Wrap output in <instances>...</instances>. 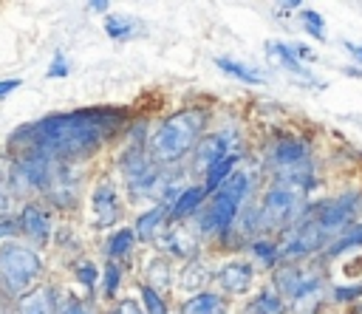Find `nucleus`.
<instances>
[{
  "instance_id": "obj_1",
  "label": "nucleus",
  "mask_w": 362,
  "mask_h": 314,
  "mask_svg": "<svg viewBox=\"0 0 362 314\" xmlns=\"http://www.w3.org/2000/svg\"><path fill=\"white\" fill-rule=\"evenodd\" d=\"M130 119L127 107L99 105L79 107L68 113H51L40 122L23 124L8 136V150L20 158L42 156L51 161H76L93 156L102 144H107Z\"/></svg>"
},
{
  "instance_id": "obj_28",
  "label": "nucleus",
  "mask_w": 362,
  "mask_h": 314,
  "mask_svg": "<svg viewBox=\"0 0 362 314\" xmlns=\"http://www.w3.org/2000/svg\"><path fill=\"white\" fill-rule=\"evenodd\" d=\"M206 280H209V274H206V269L198 263V260H189L184 269H181V289H187V291H204V286H206Z\"/></svg>"
},
{
  "instance_id": "obj_39",
  "label": "nucleus",
  "mask_w": 362,
  "mask_h": 314,
  "mask_svg": "<svg viewBox=\"0 0 362 314\" xmlns=\"http://www.w3.org/2000/svg\"><path fill=\"white\" fill-rule=\"evenodd\" d=\"M342 48L351 54V59H354V62H359V65H362V45H356V42H342Z\"/></svg>"
},
{
  "instance_id": "obj_25",
  "label": "nucleus",
  "mask_w": 362,
  "mask_h": 314,
  "mask_svg": "<svg viewBox=\"0 0 362 314\" xmlns=\"http://www.w3.org/2000/svg\"><path fill=\"white\" fill-rule=\"evenodd\" d=\"M133 243H136V232L124 226V229H116V232L107 238L105 252H107V257L116 263V260H122V257H127V255H130Z\"/></svg>"
},
{
  "instance_id": "obj_33",
  "label": "nucleus",
  "mask_w": 362,
  "mask_h": 314,
  "mask_svg": "<svg viewBox=\"0 0 362 314\" xmlns=\"http://www.w3.org/2000/svg\"><path fill=\"white\" fill-rule=\"evenodd\" d=\"M119 280H122V269H119V263H107L105 266V280H102V294L107 297V300H113V294L119 291Z\"/></svg>"
},
{
  "instance_id": "obj_15",
  "label": "nucleus",
  "mask_w": 362,
  "mask_h": 314,
  "mask_svg": "<svg viewBox=\"0 0 362 314\" xmlns=\"http://www.w3.org/2000/svg\"><path fill=\"white\" fill-rule=\"evenodd\" d=\"M181 314H226V297L204 289L181 303Z\"/></svg>"
},
{
  "instance_id": "obj_42",
  "label": "nucleus",
  "mask_w": 362,
  "mask_h": 314,
  "mask_svg": "<svg viewBox=\"0 0 362 314\" xmlns=\"http://www.w3.org/2000/svg\"><path fill=\"white\" fill-rule=\"evenodd\" d=\"M348 314H362V303H351V308H348Z\"/></svg>"
},
{
  "instance_id": "obj_13",
  "label": "nucleus",
  "mask_w": 362,
  "mask_h": 314,
  "mask_svg": "<svg viewBox=\"0 0 362 314\" xmlns=\"http://www.w3.org/2000/svg\"><path fill=\"white\" fill-rule=\"evenodd\" d=\"M269 161L274 164V173L277 170H288V167H297L303 161H308V141L297 139V136H283L272 144L269 150Z\"/></svg>"
},
{
  "instance_id": "obj_29",
  "label": "nucleus",
  "mask_w": 362,
  "mask_h": 314,
  "mask_svg": "<svg viewBox=\"0 0 362 314\" xmlns=\"http://www.w3.org/2000/svg\"><path fill=\"white\" fill-rule=\"evenodd\" d=\"M139 294H141V311L144 314H167V303H164V297L156 291V289H150L147 283H141L139 286Z\"/></svg>"
},
{
  "instance_id": "obj_7",
  "label": "nucleus",
  "mask_w": 362,
  "mask_h": 314,
  "mask_svg": "<svg viewBox=\"0 0 362 314\" xmlns=\"http://www.w3.org/2000/svg\"><path fill=\"white\" fill-rule=\"evenodd\" d=\"M303 192L286 184L272 181V187L263 192L260 204H257V226L263 232H274V229H288L300 215H303Z\"/></svg>"
},
{
  "instance_id": "obj_41",
  "label": "nucleus",
  "mask_w": 362,
  "mask_h": 314,
  "mask_svg": "<svg viewBox=\"0 0 362 314\" xmlns=\"http://www.w3.org/2000/svg\"><path fill=\"white\" fill-rule=\"evenodd\" d=\"M288 8H300V3L291 0V3H283V6H280V11H288Z\"/></svg>"
},
{
  "instance_id": "obj_18",
  "label": "nucleus",
  "mask_w": 362,
  "mask_h": 314,
  "mask_svg": "<svg viewBox=\"0 0 362 314\" xmlns=\"http://www.w3.org/2000/svg\"><path fill=\"white\" fill-rule=\"evenodd\" d=\"M246 314H286V300L277 294L274 286H266L249 300Z\"/></svg>"
},
{
  "instance_id": "obj_20",
  "label": "nucleus",
  "mask_w": 362,
  "mask_h": 314,
  "mask_svg": "<svg viewBox=\"0 0 362 314\" xmlns=\"http://www.w3.org/2000/svg\"><path fill=\"white\" fill-rule=\"evenodd\" d=\"M266 51H269V57L277 62V65H283L286 71H291L294 76H303V79H308V82H314L311 76H308V71H305V65L294 57V51H291V42H266Z\"/></svg>"
},
{
  "instance_id": "obj_36",
  "label": "nucleus",
  "mask_w": 362,
  "mask_h": 314,
  "mask_svg": "<svg viewBox=\"0 0 362 314\" xmlns=\"http://www.w3.org/2000/svg\"><path fill=\"white\" fill-rule=\"evenodd\" d=\"M110 314H144V311H141V306L136 300H122V303H116L110 308Z\"/></svg>"
},
{
  "instance_id": "obj_3",
  "label": "nucleus",
  "mask_w": 362,
  "mask_h": 314,
  "mask_svg": "<svg viewBox=\"0 0 362 314\" xmlns=\"http://www.w3.org/2000/svg\"><path fill=\"white\" fill-rule=\"evenodd\" d=\"M252 195V175L246 170H235L223 187H218L209 198V207L204 209L198 226L204 235L212 238H226L232 232V226L238 223V215L246 204V198Z\"/></svg>"
},
{
  "instance_id": "obj_22",
  "label": "nucleus",
  "mask_w": 362,
  "mask_h": 314,
  "mask_svg": "<svg viewBox=\"0 0 362 314\" xmlns=\"http://www.w3.org/2000/svg\"><path fill=\"white\" fill-rule=\"evenodd\" d=\"M238 158H240V153H232V156H226V158L215 161V164L204 173V192H206V195H212L218 187H223V184H226V178L235 173Z\"/></svg>"
},
{
  "instance_id": "obj_24",
  "label": "nucleus",
  "mask_w": 362,
  "mask_h": 314,
  "mask_svg": "<svg viewBox=\"0 0 362 314\" xmlns=\"http://www.w3.org/2000/svg\"><path fill=\"white\" fill-rule=\"evenodd\" d=\"M164 243H167V249H170L175 257H181V260H192L195 252H198V240H195L187 229H173V232H167Z\"/></svg>"
},
{
  "instance_id": "obj_17",
  "label": "nucleus",
  "mask_w": 362,
  "mask_h": 314,
  "mask_svg": "<svg viewBox=\"0 0 362 314\" xmlns=\"http://www.w3.org/2000/svg\"><path fill=\"white\" fill-rule=\"evenodd\" d=\"M204 198H206L204 187H187V190L170 204V221H184V218L195 215L198 207L204 204Z\"/></svg>"
},
{
  "instance_id": "obj_32",
  "label": "nucleus",
  "mask_w": 362,
  "mask_h": 314,
  "mask_svg": "<svg viewBox=\"0 0 362 314\" xmlns=\"http://www.w3.org/2000/svg\"><path fill=\"white\" fill-rule=\"evenodd\" d=\"M362 297V280L359 283H339L331 286V300L334 303H356Z\"/></svg>"
},
{
  "instance_id": "obj_35",
  "label": "nucleus",
  "mask_w": 362,
  "mask_h": 314,
  "mask_svg": "<svg viewBox=\"0 0 362 314\" xmlns=\"http://www.w3.org/2000/svg\"><path fill=\"white\" fill-rule=\"evenodd\" d=\"M68 71H71L68 59H65L62 54H54V59H51V68H48V76H51V79H59V76H68Z\"/></svg>"
},
{
  "instance_id": "obj_9",
  "label": "nucleus",
  "mask_w": 362,
  "mask_h": 314,
  "mask_svg": "<svg viewBox=\"0 0 362 314\" xmlns=\"http://www.w3.org/2000/svg\"><path fill=\"white\" fill-rule=\"evenodd\" d=\"M42 190H45L48 201H54L59 207H74L79 198V175L71 173V161H57Z\"/></svg>"
},
{
  "instance_id": "obj_5",
  "label": "nucleus",
  "mask_w": 362,
  "mask_h": 314,
  "mask_svg": "<svg viewBox=\"0 0 362 314\" xmlns=\"http://www.w3.org/2000/svg\"><path fill=\"white\" fill-rule=\"evenodd\" d=\"M42 274V257L34 246L20 240H3L0 243V291L6 297L20 300L25 291L34 289L37 277Z\"/></svg>"
},
{
  "instance_id": "obj_26",
  "label": "nucleus",
  "mask_w": 362,
  "mask_h": 314,
  "mask_svg": "<svg viewBox=\"0 0 362 314\" xmlns=\"http://www.w3.org/2000/svg\"><path fill=\"white\" fill-rule=\"evenodd\" d=\"M105 31L113 40H133V34L139 31V20L124 14H105Z\"/></svg>"
},
{
  "instance_id": "obj_31",
  "label": "nucleus",
  "mask_w": 362,
  "mask_h": 314,
  "mask_svg": "<svg viewBox=\"0 0 362 314\" xmlns=\"http://www.w3.org/2000/svg\"><path fill=\"white\" fill-rule=\"evenodd\" d=\"M74 274H76V280H79V286H82L85 291H93V286H96V280H99V269H96V263H90V260H79V263L74 266Z\"/></svg>"
},
{
  "instance_id": "obj_19",
  "label": "nucleus",
  "mask_w": 362,
  "mask_h": 314,
  "mask_svg": "<svg viewBox=\"0 0 362 314\" xmlns=\"http://www.w3.org/2000/svg\"><path fill=\"white\" fill-rule=\"evenodd\" d=\"M356 249H362V221H356V223H351L342 235H337L328 246H325V257H339V255H348V252H356Z\"/></svg>"
},
{
  "instance_id": "obj_6",
  "label": "nucleus",
  "mask_w": 362,
  "mask_h": 314,
  "mask_svg": "<svg viewBox=\"0 0 362 314\" xmlns=\"http://www.w3.org/2000/svg\"><path fill=\"white\" fill-rule=\"evenodd\" d=\"M359 212H362V192H356V190H345L339 195L322 198V201H317V204L303 209V215L311 218L331 240L337 235H342L351 223H356Z\"/></svg>"
},
{
  "instance_id": "obj_34",
  "label": "nucleus",
  "mask_w": 362,
  "mask_h": 314,
  "mask_svg": "<svg viewBox=\"0 0 362 314\" xmlns=\"http://www.w3.org/2000/svg\"><path fill=\"white\" fill-rule=\"evenodd\" d=\"M57 314H93L82 300H74V297H68V300H62V303H57Z\"/></svg>"
},
{
  "instance_id": "obj_10",
  "label": "nucleus",
  "mask_w": 362,
  "mask_h": 314,
  "mask_svg": "<svg viewBox=\"0 0 362 314\" xmlns=\"http://www.w3.org/2000/svg\"><path fill=\"white\" fill-rule=\"evenodd\" d=\"M232 153H238V150H235V141H232V133H229V130L206 133V136L198 141V147L192 150L195 167L204 170V173H206L215 161H221V158H226V156H232Z\"/></svg>"
},
{
  "instance_id": "obj_27",
  "label": "nucleus",
  "mask_w": 362,
  "mask_h": 314,
  "mask_svg": "<svg viewBox=\"0 0 362 314\" xmlns=\"http://www.w3.org/2000/svg\"><path fill=\"white\" fill-rule=\"evenodd\" d=\"M150 289H167L170 283H173V266H170V260L167 257H153L150 263H147V280H144Z\"/></svg>"
},
{
  "instance_id": "obj_11",
  "label": "nucleus",
  "mask_w": 362,
  "mask_h": 314,
  "mask_svg": "<svg viewBox=\"0 0 362 314\" xmlns=\"http://www.w3.org/2000/svg\"><path fill=\"white\" fill-rule=\"evenodd\" d=\"M17 229H20L31 243L42 246V243L51 238V212H48L42 204L31 201V204H25V207L20 209V215H17Z\"/></svg>"
},
{
  "instance_id": "obj_30",
  "label": "nucleus",
  "mask_w": 362,
  "mask_h": 314,
  "mask_svg": "<svg viewBox=\"0 0 362 314\" xmlns=\"http://www.w3.org/2000/svg\"><path fill=\"white\" fill-rule=\"evenodd\" d=\"M300 23H303V28H305L308 37H314V40H325V20H322L320 11H314V8H303V11H300Z\"/></svg>"
},
{
  "instance_id": "obj_14",
  "label": "nucleus",
  "mask_w": 362,
  "mask_h": 314,
  "mask_svg": "<svg viewBox=\"0 0 362 314\" xmlns=\"http://www.w3.org/2000/svg\"><path fill=\"white\" fill-rule=\"evenodd\" d=\"M20 314H57V294L51 286H34L17 300Z\"/></svg>"
},
{
  "instance_id": "obj_4",
  "label": "nucleus",
  "mask_w": 362,
  "mask_h": 314,
  "mask_svg": "<svg viewBox=\"0 0 362 314\" xmlns=\"http://www.w3.org/2000/svg\"><path fill=\"white\" fill-rule=\"evenodd\" d=\"M274 289H277V294L283 300H288V306L297 314H308L328 294L325 274L317 266H305V263H283V266H277L274 269Z\"/></svg>"
},
{
  "instance_id": "obj_21",
  "label": "nucleus",
  "mask_w": 362,
  "mask_h": 314,
  "mask_svg": "<svg viewBox=\"0 0 362 314\" xmlns=\"http://www.w3.org/2000/svg\"><path fill=\"white\" fill-rule=\"evenodd\" d=\"M215 65L226 74V76H232V79H238V82H246V85H263V71H257V68H249V65H243V62H238V59H232V57H215Z\"/></svg>"
},
{
  "instance_id": "obj_37",
  "label": "nucleus",
  "mask_w": 362,
  "mask_h": 314,
  "mask_svg": "<svg viewBox=\"0 0 362 314\" xmlns=\"http://www.w3.org/2000/svg\"><path fill=\"white\" fill-rule=\"evenodd\" d=\"M291 51H294V57L305 65V62H314V51L308 48V45H303V42H291Z\"/></svg>"
},
{
  "instance_id": "obj_38",
  "label": "nucleus",
  "mask_w": 362,
  "mask_h": 314,
  "mask_svg": "<svg viewBox=\"0 0 362 314\" xmlns=\"http://www.w3.org/2000/svg\"><path fill=\"white\" fill-rule=\"evenodd\" d=\"M20 85H23V79H17V76H11V79H0V99L8 96L11 91H17Z\"/></svg>"
},
{
  "instance_id": "obj_2",
  "label": "nucleus",
  "mask_w": 362,
  "mask_h": 314,
  "mask_svg": "<svg viewBox=\"0 0 362 314\" xmlns=\"http://www.w3.org/2000/svg\"><path fill=\"white\" fill-rule=\"evenodd\" d=\"M206 122H209V113H206V107H198V105L170 113L164 122H158V127L147 139L150 158L156 164L181 161L206 136Z\"/></svg>"
},
{
  "instance_id": "obj_40",
  "label": "nucleus",
  "mask_w": 362,
  "mask_h": 314,
  "mask_svg": "<svg viewBox=\"0 0 362 314\" xmlns=\"http://www.w3.org/2000/svg\"><path fill=\"white\" fill-rule=\"evenodd\" d=\"M85 8H88V11H102V14H110V3H107V0H90Z\"/></svg>"
},
{
  "instance_id": "obj_43",
  "label": "nucleus",
  "mask_w": 362,
  "mask_h": 314,
  "mask_svg": "<svg viewBox=\"0 0 362 314\" xmlns=\"http://www.w3.org/2000/svg\"><path fill=\"white\" fill-rule=\"evenodd\" d=\"M6 215V198H3V192H0V218Z\"/></svg>"
},
{
  "instance_id": "obj_12",
  "label": "nucleus",
  "mask_w": 362,
  "mask_h": 314,
  "mask_svg": "<svg viewBox=\"0 0 362 314\" xmlns=\"http://www.w3.org/2000/svg\"><path fill=\"white\" fill-rule=\"evenodd\" d=\"M252 280H255V269H252L249 260H240V257L226 260L215 272V283L223 294H243V291H249Z\"/></svg>"
},
{
  "instance_id": "obj_16",
  "label": "nucleus",
  "mask_w": 362,
  "mask_h": 314,
  "mask_svg": "<svg viewBox=\"0 0 362 314\" xmlns=\"http://www.w3.org/2000/svg\"><path fill=\"white\" fill-rule=\"evenodd\" d=\"M167 215H170V207H167V204H156L153 209H147L144 215H139V218H136V229H133L136 238H139V240H156L161 223L167 221Z\"/></svg>"
},
{
  "instance_id": "obj_23",
  "label": "nucleus",
  "mask_w": 362,
  "mask_h": 314,
  "mask_svg": "<svg viewBox=\"0 0 362 314\" xmlns=\"http://www.w3.org/2000/svg\"><path fill=\"white\" fill-rule=\"evenodd\" d=\"M249 252H252V257H255L257 263H263V266H269V269H277V266H280V243L272 240V238H266V235L252 238Z\"/></svg>"
},
{
  "instance_id": "obj_8",
  "label": "nucleus",
  "mask_w": 362,
  "mask_h": 314,
  "mask_svg": "<svg viewBox=\"0 0 362 314\" xmlns=\"http://www.w3.org/2000/svg\"><path fill=\"white\" fill-rule=\"evenodd\" d=\"M90 218H93V226H99V229L113 226L122 218V201H119L116 184L110 178H102L93 187V192H90Z\"/></svg>"
}]
</instances>
